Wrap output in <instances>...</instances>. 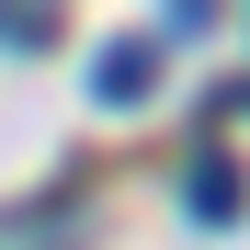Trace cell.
Wrapping results in <instances>:
<instances>
[{"mask_svg":"<svg viewBox=\"0 0 250 250\" xmlns=\"http://www.w3.org/2000/svg\"><path fill=\"white\" fill-rule=\"evenodd\" d=\"M91 91H103V103H148V91H159V46H148V34L103 46V57H91Z\"/></svg>","mask_w":250,"mask_h":250,"instance_id":"cell-1","label":"cell"},{"mask_svg":"<svg viewBox=\"0 0 250 250\" xmlns=\"http://www.w3.org/2000/svg\"><path fill=\"white\" fill-rule=\"evenodd\" d=\"M193 216H205V228L239 216V171H228V159H205V171H193Z\"/></svg>","mask_w":250,"mask_h":250,"instance_id":"cell-2","label":"cell"},{"mask_svg":"<svg viewBox=\"0 0 250 250\" xmlns=\"http://www.w3.org/2000/svg\"><path fill=\"white\" fill-rule=\"evenodd\" d=\"M216 23V0H171V34H205Z\"/></svg>","mask_w":250,"mask_h":250,"instance_id":"cell-3","label":"cell"}]
</instances>
